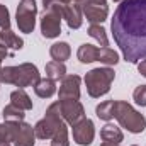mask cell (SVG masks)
I'll use <instances>...</instances> for the list:
<instances>
[{
	"label": "cell",
	"instance_id": "19",
	"mask_svg": "<svg viewBox=\"0 0 146 146\" xmlns=\"http://www.w3.org/2000/svg\"><path fill=\"white\" fill-rule=\"evenodd\" d=\"M0 42L5 49L12 48V49H22L24 48V41L17 34H14L10 29H5V31H0Z\"/></svg>",
	"mask_w": 146,
	"mask_h": 146
},
{
	"label": "cell",
	"instance_id": "14",
	"mask_svg": "<svg viewBox=\"0 0 146 146\" xmlns=\"http://www.w3.org/2000/svg\"><path fill=\"white\" fill-rule=\"evenodd\" d=\"M34 92H36L37 97H41V99H49V97H53L56 94V82L48 78V76L41 78L34 85Z\"/></svg>",
	"mask_w": 146,
	"mask_h": 146
},
{
	"label": "cell",
	"instance_id": "10",
	"mask_svg": "<svg viewBox=\"0 0 146 146\" xmlns=\"http://www.w3.org/2000/svg\"><path fill=\"white\" fill-rule=\"evenodd\" d=\"M80 76L78 75H66L60 83L58 99L60 100H78L80 99Z\"/></svg>",
	"mask_w": 146,
	"mask_h": 146
},
{
	"label": "cell",
	"instance_id": "29",
	"mask_svg": "<svg viewBox=\"0 0 146 146\" xmlns=\"http://www.w3.org/2000/svg\"><path fill=\"white\" fill-rule=\"evenodd\" d=\"M7 56H9V51H7L5 48H0V68H2V61H3Z\"/></svg>",
	"mask_w": 146,
	"mask_h": 146
},
{
	"label": "cell",
	"instance_id": "2",
	"mask_svg": "<svg viewBox=\"0 0 146 146\" xmlns=\"http://www.w3.org/2000/svg\"><path fill=\"white\" fill-rule=\"evenodd\" d=\"M39 80H41L39 70L33 63L0 68V83H10L19 88H26V87H34Z\"/></svg>",
	"mask_w": 146,
	"mask_h": 146
},
{
	"label": "cell",
	"instance_id": "11",
	"mask_svg": "<svg viewBox=\"0 0 146 146\" xmlns=\"http://www.w3.org/2000/svg\"><path fill=\"white\" fill-rule=\"evenodd\" d=\"M61 17L66 21V24H68L70 29H80V27H82V22H83L82 3H78V2L66 3V5L63 7V14H61Z\"/></svg>",
	"mask_w": 146,
	"mask_h": 146
},
{
	"label": "cell",
	"instance_id": "4",
	"mask_svg": "<svg viewBox=\"0 0 146 146\" xmlns=\"http://www.w3.org/2000/svg\"><path fill=\"white\" fill-rule=\"evenodd\" d=\"M115 78V72L109 66H100V68H94L85 75V85H87V92L92 99H99L102 95H106L110 90V85Z\"/></svg>",
	"mask_w": 146,
	"mask_h": 146
},
{
	"label": "cell",
	"instance_id": "33",
	"mask_svg": "<svg viewBox=\"0 0 146 146\" xmlns=\"http://www.w3.org/2000/svg\"><path fill=\"white\" fill-rule=\"evenodd\" d=\"M114 2H122V0H114Z\"/></svg>",
	"mask_w": 146,
	"mask_h": 146
},
{
	"label": "cell",
	"instance_id": "13",
	"mask_svg": "<svg viewBox=\"0 0 146 146\" xmlns=\"http://www.w3.org/2000/svg\"><path fill=\"white\" fill-rule=\"evenodd\" d=\"M76 58H78V61L83 63V65L94 63V61H97V58H99V48L94 46V44L85 42V44H82V46L78 48V51H76Z\"/></svg>",
	"mask_w": 146,
	"mask_h": 146
},
{
	"label": "cell",
	"instance_id": "18",
	"mask_svg": "<svg viewBox=\"0 0 146 146\" xmlns=\"http://www.w3.org/2000/svg\"><path fill=\"white\" fill-rule=\"evenodd\" d=\"M49 54H51V58H53L54 61H61V63H65V61L70 58V54H72L70 44L65 42V41L54 42V44L49 48Z\"/></svg>",
	"mask_w": 146,
	"mask_h": 146
},
{
	"label": "cell",
	"instance_id": "30",
	"mask_svg": "<svg viewBox=\"0 0 146 146\" xmlns=\"http://www.w3.org/2000/svg\"><path fill=\"white\" fill-rule=\"evenodd\" d=\"M100 146H119V145H115V143H107V141H104Z\"/></svg>",
	"mask_w": 146,
	"mask_h": 146
},
{
	"label": "cell",
	"instance_id": "32",
	"mask_svg": "<svg viewBox=\"0 0 146 146\" xmlns=\"http://www.w3.org/2000/svg\"><path fill=\"white\" fill-rule=\"evenodd\" d=\"M0 146H12L10 143H0Z\"/></svg>",
	"mask_w": 146,
	"mask_h": 146
},
{
	"label": "cell",
	"instance_id": "23",
	"mask_svg": "<svg viewBox=\"0 0 146 146\" xmlns=\"http://www.w3.org/2000/svg\"><path fill=\"white\" fill-rule=\"evenodd\" d=\"M88 36L94 37L102 48H106V46H109V39H107V31L100 26V24H90V27H88Z\"/></svg>",
	"mask_w": 146,
	"mask_h": 146
},
{
	"label": "cell",
	"instance_id": "8",
	"mask_svg": "<svg viewBox=\"0 0 146 146\" xmlns=\"http://www.w3.org/2000/svg\"><path fill=\"white\" fill-rule=\"evenodd\" d=\"M60 102V110H61V117L66 121L68 126L78 124L82 119H85V109L78 100H58Z\"/></svg>",
	"mask_w": 146,
	"mask_h": 146
},
{
	"label": "cell",
	"instance_id": "28",
	"mask_svg": "<svg viewBox=\"0 0 146 146\" xmlns=\"http://www.w3.org/2000/svg\"><path fill=\"white\" fill-rule=\"evenodd\" d=\"M138 72H139L146 78V60H143L141 63H138Z\"/></svg>",
	"mask_w": 146,
	"mask_h": 146
},
{
	"label": "cell",
	"instance_id": "22",
	"mask_svg": "<svg viewBox=\"0 0 146 146\" xmlns=\"http://www.w3.org/2000/svg\"><path fill=\"white\" fill-rule=\"evenodd\" d=\"M2 115H3V119H5V121H10V122H22V121H24V117H26L24 110L19 109V107H15L14 104L5 106L3 110H2Z\"/></svg>",
	"mask_w": 146,
	"mask_h": 146
},
{
	"label": "cell",
	"instance_id": "7",
	"mask_svg": "<svg viewBox=\"0 0 146 146\" xmlns=\"http://www.w3.org/2000/svg\"><path fill=\"white\" fill-rule=\"evenodd\" d=\"M61 12L60 10H44L41 17V34L46 39H54L61 34Z\"/></svg>",
	"mask_w": 146,
	"mask_h": 146
},
{
	"label": "cell",
	"instance_id": "3",
	"mask_svg": "<svg viewBox=\"0 0 146 146\" xmlns=\"http://www.w3.org/2000/svg\"><path fill=\"white\" fill-rule=\"evenodd\" d=\"M114 119H117V122L133 134H139L146 129L145 115L124 100L114 102Z\"/></svg>",
	"mask_w": 146,
	"mask_h": 146
},
{
	"label": "cell",
	"instance_id": "12",
	"mask_svg": "<svg viewBox=\"0 0 146 146\" xmlns=\"http://www.w3.org/2000/svg\"><path fill=\"white\" fill-rule=\"evenodd\" d=\"M36 143V134L34 127L27 122H17V131L14 138V146H34Z\"/></svg>",
	"mask_w": 146,
	"mask_h": 146
},
{
	"label": "cell",
	"instance_id": "25",
	"mask_svg": "<svg viewBox=\"0 0 146 146\" xmlns=\"http://www.w3.org/2000/svg\"><path fill=\"white\" fill-rule=\"evenodd\" d=\"M114 102L115 100H106V102H100L97 107H95V114L99 119L102 121H110L114 119Z\"/></svg>",
	"mask_w": 146,
	"mask_h": 146
},
{
	"label": "cell",
	"instance_id": "34",
	"mask_svg": "<svg viewBox=\"0 0 146 146\" xmlns=\"http://www.w3.org/2000/svg\"><path fill=\"white\" fill-rule=\"evenodd\" d=\"M0 48H3V46H2V42H0Z\"/></svg>",
	"mask_w": 146,
	"mask_h": 146
},
{
	"label": "cell",
	"instance_id": "6",
	"mask_svg": "<svg viewBox=\"0 0 146 146\" xmlns=\"http://www.w3.org/2000/svg\"><path fill=\"white\" fill-rule=\"evenodd\" d=\"M82 12L90 24H102L109 17L107 0H83Z\"/></svg>",
	"mask_w": 146,
	"mask_h": 146
},
{
	"label": "cell",
	"instance_id": "20",
	"mask_svg": "<svg viewBox=\"0 0 146 146\" xmlns=\"http://www.w3.org/2000/svg\"><path fill=\"white\" fill-rule=\"evenodd\" d=\"M46 76L48 78H51V80H54V82H60V80H63L65 76H66V66H65V63H61V61H49V63H46Z\"/></svg>",
	"mask_w": 146,
	"mask_h": 146
},
{
	"label": "cell",
	"instance_id": "35",
	"mask_svg": "<svg viewBox=\"0 0 146 146\" xmlns=\"http://www.w3.org/2000/svg\"><path fill=\"white\" fill-rule=\"evenodd\" d=\"M131 146H138V145H131Z\"/></svg>",
	"mask_w": 146,
	"mask_h": 146
},
{
	"label": "cell",
	"instance_id": "31",
	"mask_svg": "<svg viewBox=\"0 0 146 146\" xmlns=\"http://www.w3.org/2000/svg\"><path fill=\"white\" fill-rule=\"evenodd\" d=\"M63 2H65V3H72V2H78V3H82L83 0H63Z\"/></svg>",
	"mask_w": 146,
	"mask_h": 146
},
{
	"label": "cell",
	"instance_id": "26",
	"mask_svg": "<svg viewBox=\"0 0 146 146\" xmlns=\"http://www.w3.org/2000/svg\"><path fill=\"white\" fill-rule=\"evenodd\" d=\"M133 99H134V102H136L138 106L146 107V85H139V87L134 88V92H133Z\"/></svg>",
	"mask_w": 146,
	"mask_h": 146
},
{
	"label": "cell",
	"instance_id": "9",
	"mask_svg": "<svg viewBox=\"0 0 146 146\" xmlns=\"http://www.w3.org/2000/svg\"><path fill=\"white\" fill-rule=\"evenodd\" d=\"M95 138V126H94V121L90 119H82L78 124L73 126V141L80 146H88L92 145Z\"/></svg>",
	"mask_w": 146,
	"mask_h": 146
},
{
	"label": "cell",
	"instance_id": "15",
	"mask_svg": "<svg viewBox=\"0 0 146 146\" xmlns=\"http://www.w3.org/2000/svg\"><path fill=\"white\" fill-rule=\"evenodd\" d=\"M68 145H70V141H68V124L61 117L58 126H56V131L51 138V146H68Z\"/></svg>",
	"mask_w": 146,
	"mask_h": 146
},
{
	"label": "cell",
	"instance_id": "1",
	"mask_svg": "<svg viewBox=\"0 0 146 146\" xmlns=\"http://www.w3.org/2000/svg\"><path fill=\"white\" fill-rule=\"evenodd\" d=\"M110 31L124 61L146 60V0H122L110 21Z\"/></svg>",
	"mask_w": 146,
	"mask_h": 146
},
{
	"label": "cell",
	"instance_id": "21",
	"mask_svg": "<svg viewBox=\"0 0 146 146\" xmlns=\"http://www.w3.org/2000/svg\"><path fill=\"white\" fill-rule=\"evenodd\" d=\"M15 131H17V122H10V121L2 122L0 124V143H14Z\"/></svg>",
	"mask_w": 146,
	"mask_h": 146
},
{
	"label": "cell",
	"instance_id": "16",
	"mask_svg": "<svg viewBox=\"0 0 146 146\" xmlns=\"http://www.w3.org/2000/svg\"><path fill=\"white\" fill-rule=\"evenodd\" d=\"M100 138L104 139V141H107V143H115V145H121L122 143V139H124V134H122V131L117 127V126H114V124H106L102 129H100Z\"/></svg>",
	"mask_w": 146,
	"mask_h": 146
},
{
	"label": "cell",
	"instance_id": "5",
	"mask_svg": "<svg viewBox=\"0 0 146 146\" xmlns=\"http://www.w3.org/2000/svg\"><path fill=\"white\" fill-rule=\"evenodd\" d=\"M36 15H37V5L34 0H21L17 5L15 12V22L21 33L31 34L36 27Z\"/></svg>",
	"mask_w": 146,
	"mask_h": 146
},
{
	"label": "cell",
	"instance_id": "24",
	"mask_svg": "<svg viewBox=\"0 0 146 146\" xmlns=\"http://www.w3.org/2000/svg\"><path fill=\"white\" fill-rule=\"evenodd\" d=\"M97 61H100V63H104L107 66H114V65L119 63V54H117V51H114V49H110V48L106 46V48H100L99 49Z\"/></svg>",
	"mask_w": 146,
	"mask_h": 146
},
{
	"label": "cell",
	"instance_id": "27",
	"mask_svg": "<svg viewBox=\"0 0 146 146\" xmlns=\"http://www.w3.org/2000/svg\"><path fill=\"white\" fill-rule=\"evenodd\" d=\"M0 27H2V31L10 29V14L3 3H0Z\"/></svg>",
	"mask_w": 146,
	"mask_h": 146
},
{
	"label": "cell",
	"instance_id": "17",
	"mask_svg": "<svg viewBox=\"0 0 146 146\" xmlns=\"http://www.w3.org/2000/svg\"><path fill=\"white\" fill-rule=\"evenodd\" d=\"M10 104H14L15 107H19V109H22V110H31L33 109V100H31V97L26 94L24 88H17V90H14V92L10 94Z\"/></svg>",
	"mask_w": 146,
	"mask_h": 146
}]
</instances>
